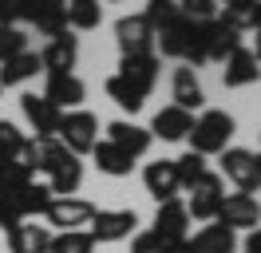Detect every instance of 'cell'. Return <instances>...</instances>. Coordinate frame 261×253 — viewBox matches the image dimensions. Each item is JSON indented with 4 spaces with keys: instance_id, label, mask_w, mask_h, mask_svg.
<instances>
[{
    "instance_id": "obj_23",
    "label": "cell",
    "mask_w": 261,
    "mask_h": 253,
    "mask_svg": "<svg viewBox=\"0 0 261 253\" xmlns=\"http://www.w3.org/2000/svg\"><path fill=\"white\" fill-rule=\"evenodd\" d=\"M51 249V230L48 225H16L8 234V253H48Z\"/></svg>"
},
{
    "instance_id": "obj_19",
    "label": "cell",
    "mask_w": 261,
    "mask_h": 253,
    "mask_svg": "<svg viewBox=\"0 0 261 253\" xmlns=\"http://www.w3.org/2000/svg\"><path fill=\"white\" fill-rule=\"evenodd\" d=\"M226 67H222V83L226 87H249V83H257L261 79V63L253 60V52H245V47H238L233 56H226Z\"/></svg>"
},
{
    "instance_id": "obj_5",
    "label": "cell",
    "mask_w": 261,
    "mask_h": 253,
    "mask_svg": "<svg viewBox=\"0 0 261 253\" xmlns=\"http://www.w3.org/2000/svg\"><path fill=\"white\" fill-rule=\"evenodd\" d=\"M115 44L123 52V60H127V56H150V52H154V28H150V20L143 12L139 16H119V20H115Z\"/></svg>"
},
{
    "instance_id": "obj_12",
    "label": "cell",
    "mask_w": 261,
    "mask_h": 253,
    "mask_svg": "<svg viewBox=\"0 0 261 253\" xmlns=\"http://www.w3.org/2000/svg\"><path fill=\"white\" fill-rule=\"evenodd\" d=\"M143 182H147V194L154 202H170V198H178V170H174V158H159V162H147V170H143Z\"/></svg>"
},
{
    "instance_id": "obj_10",
    "label": "cell",
    "mask_w": 261,
    "mask_h": 253,
    "mask_svg": "<svg viewBox=\"0 0 261 253\" xmlns=\"http://www.w3.org/2000/svg\"><path fill=\"white\" fill-rule=\"evenodd\" d=\"M135 225H139L135 210H95L87 234L95 237V245H99V241H123V237L135 234Z\"/></svg>"
},
{
    "instance_id": "obj_38",
    "label": "cell",
    "mask_w": 261,
    "mask_h": 253,
    "mask_svg": "<svg viewBox=\"0 0 261 253\" xmlns=\"http://www.w3.org/2000/svg\"><path fill=\"white\" fill-rule=\"evenodd\" d=\"M253 162H257V186H261V155H253Z\"/></svg>"
},
{
    "instance_id": "obj_21",
    "label": "cell",
    "mask_w": 261,
    "mask_h": 253,
    "mask_svg": "<svg viewBox=\"0 0 261 253\" xmlns=\"http://www.w3.org/2000/svg\"><path fill=\"white\" fill-rule=\"evenodd\" d=\"M44 71V63H40V52H20L12 60L0 63V87H20V83H28Z\"/></svg>"
},
{
    "instance_id": "obj_1",
    "label": "cell",
    "mask_w": 261,
    "mask_h": 253,
    "mask_svg": "<svg viewBox=\"0 0 261 253\" xmlns=\"http://www.w3.org/2000/svg\"><path fill=\"white\" fill-rule=\"evenodd\" d=\"M159 71H163V60H159L154 52H150V56H127V60L119 63V71L107 79V95H111L123 111L135 115V111H143L147 95L154 91Z\"/></svg>"
},
{
    "instance_id": "obj_6",
    "label": "cell",
    "mask_w": 261,
    "mask_h": 253,
    "mask_svg": "<svg viewBox=\"0 0 261 253\" xmlns=\"http://www.w3.org/2000/svg\"><path fill=\"white\" fill-rule=\"evenodd\" d=\"M218 225H226V230H257L261 221V206L253 194H245V190H238V194H226L222 198V210H218Z\"/></svg>"
},
{
    "instance_id": "obj_8",
    "label": "cell",
    "mask_w": 261,
    "mask_h": 253,
    "mask_svg": "<svg viewBox=\"0 0 261 253\" xmlns=\"http://www.w3.org/2000/svg\"><path fill=\"white\" fill-rule=\"evenodd\" d=\"M186 230H190L186 202H178V198L159 202V214H154V230H150V234L159 237L163 245H178V241H186Z\"/></svg>"
},
{
    "instance_id": "obj_9",
    "label": "cell",
    "mask_w": 261,
    "mask_h": 253,
    "mask_svg": "<svg viewBox=\"0 0 261 253\" xmlns=\"http://www.w3.org/2000/svg\"><path fill=\"white\" fill-rule=\"evenodd\" d=\"M20 111H24V119L32 123L36 139H56V131H60V119H64V111L56 107V103H48L44 95H20Z\"/></svg>"
},
{
    "instance_id": "obj_28",
    "label": "cell",
    "mask_w": 261,
    "mask_h": 253,
    "mask_svg": "<svg viewBox=\"0 0 261 253\" xmlns=\"http://www.w3.org/2000/svg\"><path fill=\"white\" fill-rule=\"evenodd\" d=\"M20 52H28V36H24V28H16V24H0V63L12 60V56H20Z\"/></svg>"
},
{
    "instance_id": "obj_37",
    "label": "cell",
    "mask_w": 261,
    "mask_h": 253,
    "mask_svg": "<svg viewBox=\"0 0 261 253\" xmlns=\"http://www.w3.org/2000/svg\"><path fill=\"white\" fill-rule=\"evenodd\" d=\"M12 170V162H4V155H0V174H8ZM24 170H28V166H24Z\"/></svg>"
},
{
    "instance_id": "obj_7",
    "label": "cell",
    "mask_w": 261,
    "mask_h": 253,
    "mask_svg": "<svg viewBox=\"0 0 261 253\" xmlns=\"http://www.w3.org/2000/svg\"><path fill=\"white\" fill-rule=\"evenodd\" d=\"M44 218H48V225H56L60 234H67V230H87L91 218H95V206L83 202V198H51Z\"/></svg>"
},
{
    "instance_id": "obj_3",
    "label": "cell",
    "mask_w": 261,
    "mask_h": 253,
    "mask_svg": "<svg viewBox=\"0 0 261 253\" xmlns=\"http://www.w3.org/2000/svg\"><path fill=\"white\" fill-rule=\"evenodd\" d=\"M56 139L64 142L71 155H91L99 142V119L91 111H64V119H60V131H56Z\"/></svg>"
},
{
    "instance_id": "obj_14",
    "label": "cell",
    "mask_w": 261,
    "mask_h": 253,
    "mask_svg": "<svg viewBox=\"0 0 261 253\" xmlns=\"http://www.w3.org/2000/svg\"><path fill=\"white\" fill-rule=\"evenodd\" d=\"M222 174L238 190H249L257 186V162H253V150H242V146H226L222 150Z\"/></svg>"
},
{
    "instance_id": "obj_34",
    "label": "cell",
    "mask_w": 261,
    "mask_h": 253,
    "mask_svg": "<svg viewBox=\"0 0 261 253\" xmlns=\"http://www.w3.org/2000/svg\"><path fill=\"white\" fill-rule=\"evenodd\" d=\"M242 253H261V225L245 234V241H242Z\"/></svg>"
},
{
    "instance_id": "obj_15",
    "label": "cell",
    "mask_w": 261,
    "mask_h": 253,
    "mask_svg": "<svg viewBox=\"0 0 261 253\" xmlns=\"http://www.w3.org/2000/svg\"><path fill=\"white\" fill-rule=\"evenodd\" d=\"M190 40H194V24L186 20V16H174L170 24H163V28L154 32V44L163 47V56H170V60H186V52H190Z\"/></svg>"
},
{
    "instance_id": "obj_30",
    "label": "cell",
    "mask_w": 261,
    "mask_h": 253,
    "mask_svg": "<svg viewBox=\"0 0 261 253\" xmlns=\"http://www.w3.org/2000/svg\"><path fill=\"white\" fill-rule=\"evenodd\" d=\"M174 170H178V182H182V190H186L190 182H198V178L206 174V158L194 155V150H186L182 158H174Z\"/></svg>"
},
{
    "instance_id": "obj_35",
    "label": "cell",
    "mask_w": 261,
    "mask_h": 253,
    "mask_svg": "<svg viewBox=\"0 0 261 253\" xmlns=\"http://www.w3.org/2000/svg\"><path fill=\"white\" fill-rule=\"evenodd\" d=\"M166 253H194V245H190V241H178V245H166Z\"/></svg>"
},
{
    "instance_id": "obj_11",
    "label": "cell",
    "mask_w": 261,
    "mask_h": 253,
    "mask_svg": "<svg viewBox=\"0 0 261 253\" xmlns=\"http://www.w3.org/2000/svg\"><path fill=\"white\" fill-rule=\"evenodd\" d=\"M83 95H87V87H83V79L75 75V71H56V75H48V83H44V99L56 103L60 111H80Z\"/></svg>"
},
{
    "instance_id": "obj_36",
    "label": "cell",
    "mask_w": 261,
    "mask_h": 253,
    "mask_svg": "<svg viewBox=\"0 0 261 253\" xmlns=\"http://www.w3.org/2000/svg\"><path fill=\"white\" fill-rule=\"evenodd\" d=\"M253 60L261 63V28H257V36H253Z\"/></svg>"
},
{
    "instance_id": "obj_27",
    "label": "cell",
    "mask_w": 261,
    "mask_h": 253,
    "mask_svg": "<svg viewBox=\"0 0 261 253\" xmlns=\"http://www.w3.org/2000/svg\"><path fill=\"white\" fill-rule=\"evenodd\" d=\"M32 24H36V32H44V36H60V32H67V12H64V4L48 0Z\"/></svg>"
},
{
    "instance_id": "obj_2",
    "label": "cell",
    "mask_w": 261,
    "mask_h": 253,
    "mask_svg": "<svg viewBox=\"0 0 261 253\" xmlns=\"http://www.w3.org/2000/svg\"><path fill=\"white\" fill-rule=\"evenodd\" d=\"M233 131H238V123H233L229 111H202L186 139H190V150H194V155L206 158V155H222L226 142L233 139Z\"/></svg>"
},
{
    "instance_id": "obj_31",
    "label": "cell",
    "mask_w": 261,
    "mask_h": 253,
    "mask_svg": "<svg viewBox=\"0 0 261 253\" xmlns=\"http://www.w3.org/2000/svg\"><path fill=\"white\" fill-rule=\"evenodd\" d=\"M143 16L150 20V28L159 32L163 24H170V20L178 16V4H174V0H150V4H147V12H143Z\"/></svg>"
},
{
    "instance_id": "obj_22",
    "label": "cell",
    "mask_w": 261,
    "mask_h": 253,
    "mask_svg": "<svg viewBox=\"0 0 261 253\" xmlns=\"http://www.w3.org/2000/svg\"><path fill=\"white\" fill-rule=\"evenodd\" d=\"M91 158H95L99 174H111V178H127L130 170H135V158L123 150V146H115V142H95V150H91Z\"/></svg>"
},
{
    "instance_id": "obj_20",
    "label": "cell",
    "mask_w": 261,
    "mask_h": 253,
    "mask_svg": "<svg viewBox=\"0 0 261 253\" xmlns=\"http://www.w3.org/2000/svg\"><path fill=\"white\" fill-rule=\"evenodd\" d=\"M170 91H174V107H182V111H190L194 115L202 103H206V91H202V83H198V75H194V67H174V79H170Z\"/></svg>"
},
{
    "instance_id": "obj_17",
    "label": "cell",
    "mask_w": 261,
    "mask_h": 253,
    "mask_svg": "<svg viewBox=\"0 0 261 253\" xmlns=\"http://www.w3.org/2000/svg\"><path fill=\"white\" fill-rule=\"evenodd\" d=\"M107 142H115V146H123L130 158H143L150 150V131L139 123H127V119H115V123H107Z\"/></svg>"
},
{
    "instance_id": "obj_32",
    "label": "cell",
    "mask_w": 261,
    "mask_h": 253,
    "mask_svg": "<svg viewBox=\"0 0 261 253\" xmlns=\"http://www.w3.org/2000/svg\"><path fill=\"white\" fill-rule=\"evenodd\" d=\"M0 225H4V234H12L16 225H24V214H20L16 202H12V198H4V194H0Z\"/></svg>"
},
{
    "instance_id": "obj_26",
    "label": "cell",
    "mask_w": 261,
    "mask_h": 253,
    "mask_svg": "<svg viewBox=\"0 0 261 253\" xmlns=\"http://www.w3.org/2000/svg\"><path fill=\"white\" fill-rule=\"evenodd\" d=\"M48 253H95V237L87 230H67V234H51Z\"/></svg>"
},
{
    "instance_id": "obj_4",
    "label": "cell",
    "mask_w": 261,
    "mask_h": 253,
    "mask_svg": "<svg viewBox=\"0 0 261 253\" xmlns=\"http://www.w3.org/2000/svg\"><path fill=\"white\" fill-rule=\"evenodd\" d=\"M190 202H186V214L198 221H214L218 210H222V198H226V186H222V174H202L198 182H190Z\"/></svg>"
},
{
    "instance_id": "obj_25",
    "label": "cell",
    "mask_w": 261,
    "mask_h": 253,
    "mask_svg": "<svg viewBox=\"0 0 261 253\" xmlns=\"http://www.w3.org/2000/svg\"><path fill=\"white\" fill-rule=\"evenodd\" d=\"M64 12H67V28L75 32H91L103 24V4L99 0H67Z\"/></svg>"
},
{
    "instance_id": "obj_33",
    "label": "cell",
    "mask_w": 261,
    "mask_h": 253,
    "mask_svg": "<svg viewBox=\"0 0 261 253\" xmlns=\"http://www.w3.org/2000/svg\"><path fill=\"white\" fill-rule=\"evenodd\" d=\"M130 253H166V245L147 230V234H139L135 241H130Z\"/></svg>"
},
{
    "instance_id": "obj_16",
    "label": "cell",
    "mask_w": 261,
    "mask_h": 253,
    "mask_svg": "<svg viewBox=\"0 0 261 253\" xmlns=\"http://www.w3.org/2000/svg\"><path fill=\"white\" fill-rule=\"evenodd\" d=\"M190 127H194V115L170 103V107H163L159 115H154V123H150L147 131H150V139H163V142H182L186 135H190Z\"/></svg>"
},
{
    "instance_id": "obj_18",
    "label": "cell",
    "mask_w": 261,
    "mask_h": 253,
    "mask_svg": "<svg viewBox=\"0 0 261 253\" xmlns=\"http://www.w3.org/2000/svg\"><path fill=\"white\" fill-rule=\"evenodd\" d=\"M0 155L12 166H28L32 170V139L16 123H8V119H0Z\"/></svg>"
},
{
    "instance_id": "obj_39",
    "label": "cell",
    "mask_w": 261,
    "mask_h": 253,
    "mask_svg": "<svg viewBox=\"0 0 261 253\" xmlns=\"http://www.w3.org/2000/svg\"><path fill=\"white\" fill-rule=\"evenodd\" d=\"M56 4H67V0H56Z\"/></svg>"
},
{
    "instance_id": "obj_13",
    "label": "cell",
    "mask_w": 261,
    "mask_h": 253,
    "mask_svg": "<svg viewBox=\"0 0 261 253\" xmlns=\"http://www.w3.org/2000/svg\"><path fill=\"white\" fill-rule=\"evenodd\" d=\"M40 63H44V71H48V75H56V71H71V67L80 63V40H75L71 32L51 36L48 47L40 52Z\"/></svg>"
},
{
    "instance_id": "obj_29",
    "label": "cell",
    "mask_w": 261,
    "mask_h": 253,
    "mask_svg": "<svg viewBox=\"0 0 261 253\" xmlns=\"http://www.w3.org/2000/svg\"><path fill=\"white\" fill-rule=\"evenodd\" d=\"M178 12L190 20V24H210L218 20V0H174Z\"/></svg>"
},
{
    "instance_id": "obj_24",
    "label": "cell",
    "mask_w": 261,
    "mask_h": 253,
    "mask_svg": "<svg viewBox=\"0 0 261 253\" xmlns=\"http://www.w3.org/2000/svg\"><path fill=\"white\" fill-rule=\"evenodd\" d=\"M190 245H194V253H233L238 249V234L214 221V225H206V230H198V237L190 241Z\"/></svg>"
}]
</instances>
